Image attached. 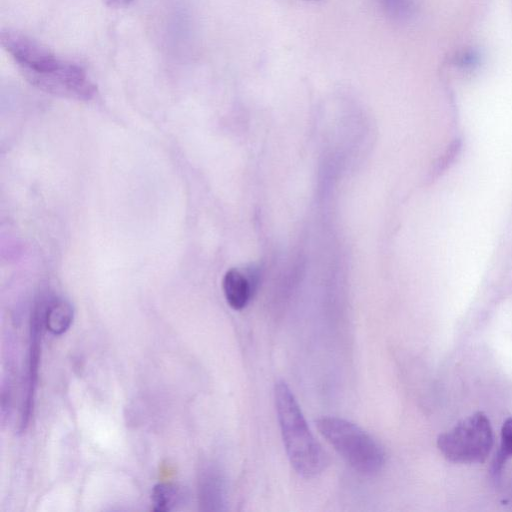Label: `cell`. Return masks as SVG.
Here are the masks:
<instances>
[{"instance_id":"obj_9","label":"cell","mask_w":512,"mask_h":512,"mask_svg":"<svg viewBox=\"0 0 512 512\" xmlns=\"http://www.w3.org/2000/svg\"><path fill=\"white\" fill-rule=\"evenodd\" d=\"M512 456V417L507 418L501 428V442L491 466L495 479L500 477L503 466Z\"/></svg>"},{"instance_id":"obj_12","label":"cell","mask_w":512,"mask_h":512,"mask_svg":"<svg viewBox=\"0 0 512 512\" xmlns=\"http://www.w3.org/2000/svg\"><path fill=\"white\" fill-rule=\"evenodd\" d=\"M479 56L474 50L462 51L454 57V64L462 69H472L477 66Z\"/></svg>"},{"instance_id":"obj_13","label":"cell","mask_w":512,"mask_h":512,"mask_svg":"<svg viewBox=\"0 0 512 512\" xmlns=\"http://www.w3.org/2000/svg\"><path fill=\"white\" fill-rule=\"evenodd\" d=\"M110 7L120 8L132 4L135 0H104Z\"/></svg>"},{"instance_id":"obj_11","label":"cell","mask_w":512,"mask_h":512,"mask_svg":"<svg viewBox=\"0 0 512 512\" xmlns=\"http://www.w3.org/2000/svg\"><path fill=\"white\" fill-rule=\"evenodd\" d=\"M382 10L391 18L404 20L413 10L411 0H378Z\"/></svg>"},{"instance_id":"obj_5","label":"cell","mask_w":512,"mask_h":512,"mask_svg":"<svg viewBox=\"0 0 512 512\" xmlns=\"http://www.w3.org/2000/svg\"><path fill=\"white\" fill-rule=\"evenodd\" d=\"M29 80L34 85L54 93L83 97L90 95L93 90L82 67L67 61H63L57 70Z\"/></svg>"},{"instance_id":"obj_8","label":"cell","mask_w":512,"mask_h":512,"mask_svg":"<svg viewBox=\"0 0 512 512\" xmlns=\"http://www.w3.org/2000/svg\"><path fill=\"white\" fill-rule=\"evenodd\" d=\"M73 321V308L63 299H55L46 307L44 323L53 335H61L68 330Z\"/></svg>"},{"instance_id":"obj_4","label":"cell","mask_w":512,"mask_h":512,"mask_svg":"<svg viewBox=\"0 0 512 512\" xmlns=\"http://www.w3.org/2000/svg\"><path fill=\"white\" fill-rule=\"evenodd\" d=\"M0 42L28 79L49 74L63 63L47 47L21 32L2 30Z\"/></svg>"},{"instance_id":"obj_6","label":"cell","mask_w":512,"mask_h":512,"mask_svg":"<svg viewBox=\"0 0 512 512\" xmlns=\"http://www.w3.org/2000/svg\"><path fill=\"white\" fill-rule=\"evenodd\" d=\"M223 291L227 303L234 310L243 309L252 293L253 284L250 279L237 269H230L223 278Z\"/></svg>"},{"instance_id":"obj_7","label":"cell","mask_w":512,"mask_h":512,"mask_svg":"<svg viewBox=\"0 0 512 512\" xmlns=\"http://www.w3.org/2000/svg\"><path fill=\"white\" fill-rule=\"evenodd\" d=\"M38 312H34L32 326H31V344H30V356H29V367H28V379H27V395L26 401L23 408L22 424L25 425L28 421L30 410L33 402L34 386L36 381L37 365L39 358V329H38Z\"/></svg>"},{"instance_id":"obj_10","label":"cell","mask_w":512,"mask_h":512,"mask_svg":"<svg viewBox=\"0 0 512 512\" xmlns=\"http://www.w3.org/2000/svg\"><path fill=\"white\" fill-rule=\"evenodd\" d=\"M178 498L179 491L175 485L159 483L154 486L151 494L153 510L157 512L169 511L176 505Z\"/></svg>"},{"instance_id":"obj_3","label":"cell","mask_w":512,"mask_h":512,"mask_svg":"<svg viewBox=\"0 0 512 512\" xmlns=\"http://www.w3.org/2000/svg\"><path fill=\"white\" fill-rule=\"evenodd\" d=\"M437 446L454 463H483L493 446V431L483 412H476L440 434Z\"/></svg>"},{"instance_id":"obj_1","label":"cell","mask_w":512,"mask_h":512,"mask_svg":"<svg viewBox=\"0 0 512 512\" xmlns=\"http://www.w3.org/2000/svg\"><path fill=\"white\" fill-rule=\"evenodd\" d=\"M274 399L277 419L288 459L294 470L305 478L320 474L327 457L316 441L288 385L275 384Z\"/></svg>"},{"instance_id":"obj_2","label":"cell","mask_w":512,"mask_h":512,"mask_svg":"<svg viewBox=\"0 0 512 512\" xmlns=\"http://www.w3.org/2000/svg\"><path fill=\"white\" fill-rule=\"evenodd\" d=\"M320 434L356 471L365 475L378 473L385 463L382 446L358 425L333 416L316 420Z\"/></svg>"}]
</instances>
